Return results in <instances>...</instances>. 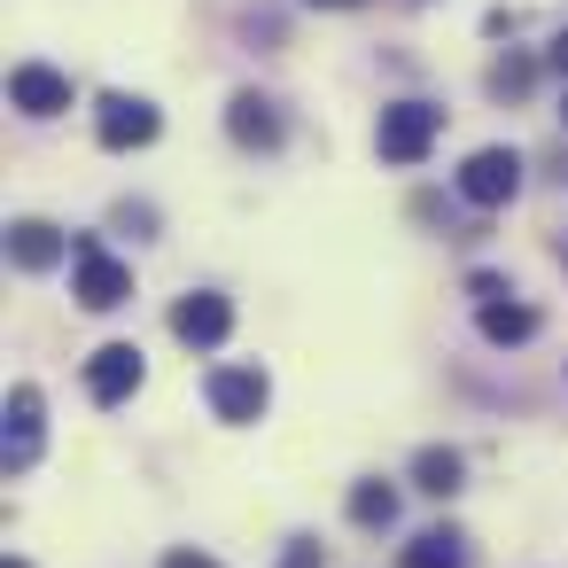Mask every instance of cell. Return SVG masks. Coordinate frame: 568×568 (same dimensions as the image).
Instances as JSON below:
<instances>
[{
  "instance_id": "6da1fadb",
  "label": "cell",
  "mask_w": 568,
  "mask_h": 568,
  "mask_svg": "<svg viewBox=\"0 0 568 568\" xmlns=\"http://www.w3.org/2000/svg\"><path fill=\"white\" fill-rule=\"evenodd\" d=\"M436 133H444L436 102H389L382 125H374V149H382V164H420L436 149Z\"/></svg>"
},
{
  "instance_id": "7a4b0ae2",
  "label": "cell",
  "mask_w": 568,
  "mask_h": 568,
  "mask_svg": "<svg viewBox=\"0 0 568 568\" xmlns=\"http://www.w3.org/2000/svg\"><path fill=\"white\" fill-rule=\"evenodd\" d=\"M156 133H164V118H156V102H141V94H102V102H94V141H102V149L125 156V149H149Z\"/></svg>"
},
{
  "instance_id": "3957f363",
  "label": "cell",
  "mask_w": 568,
  "mask_h": 568,
  "mask_svg": "<svg viewBox=\"0 0 568 568\" xmlns=\"http://www.w3.org/2000/svg\"><path fill=\"white\" fill-rule=\"evenodd\" d=\"M71 265H79V304H87V312H118V304L133 296V273H125L94 234L71 242Z\"/></svg>"
},
{
  "instance_id": "277c9868",
  "label": "cell",
  "mask_w": 568,
  "mask_h": 568,
  "mask_svg": "<svg viewBox=\"0 0 568 568\" xmlns=\"http://www.w3.org/2000/svg\"><path fill=\"white\" fill-rule=\"evenodd\" d=\"M459 195H467L475 211L514 203V195H521V156H514V149H475V156L459 164Z\"/></svg>"
},
{
  "instance_id": "5b68a950",
  "label": "cell",
  "mask_w": 568,
  "mask_h": 568,
  "mask_svg": "<svg viewBox=\"0 0 568 568\" xmlns=\"http://www.w3.org/2000/svg\"><path fill=\"white\" fill-rule=\"evenodd\" d=\"M172 335H180L187 351H219V343L234 335V304H226L219 288H195V296L172 304Z\"/></svg>"
},
{
  "instance_id": "8992f818",
  "label": "cell",
  "mask_w": 568,
  "mask_h": 568,
  "mask_svg": "<svg viewBox=\"0 0 568 568\" xmlns=\"http://www.w3.org/2000/svg\"><path fill=\"white\" fill-rule=\"evenodd\" d=\"M265 405H273V382H265V366H219V374H211V413H219V420L250 428Z\"/></svg>"
},
{
  "instance_id": "52a82bcc",
  "label": "cell",
  "mask_w": 568,
  "mask_h": 568,
  "mask_svg": "<svg viewBox=\"0 0 568 568\" xmlns=\"http://www.w3.org/2000/svg\"><path fill=\"white\" fill-rule=\"evenodd\" d=\"M141 374H149V366H141L133 343H102V351L87 358V397H94V405H125V397L141 389Z\"/></svg>"
},
{
  "instance_id": "ba28073f",
  "label": "cell",
  "mask_w": 568,
  "mask_h": 568,
  "mask_svg": "<svg viewBox=\"0 0 568 568\" xmlns=\"http://www.w3.org/2000/svg\"><path fill=\"white\" fill-rule=\"evenodd\" d=\"M9 102H17L24 118H63V110H71V79L48 71V63H17V71H9Z\"/></svg>"
},
{
  "instance_id": "9c48e42d",
  "label": "cell",
  "mask_w": 568,
  "mask_h": 568,
  "mask_svg": "<svg viewBox=\"0 0 568 568\" xmlns=\"http://www.w3.org/2000/svg\"><path fill=\"white\" fill-rule=\"evenodd\" d=\"M226 133H234L242 149H281V110H273L265 94H234V102H226Z\"/></svg>"
},
{
  "instance_id": "30bf717a",
  "label": "cell",
  "mask_w": 568,
  "mask_h": 568,
  "mask_svg": "<svg viewBox=\"0 0 568 568\" xmlns=\"http://www.w3.org/2000/svg\"><path fill=\"white\" fill-rule=\"evenodd\" d=\"M40 459V389L17 382L9 389V467H32Z\"/></svg>"
},
{
  "instance_id": "8fae6325",
  "label": "cell",
  "mask_w": 568,
  "mask_h": 568,
  "mask_svg": "<svg viewBox=\"0 0 568 568\" xmlns=\"http://www.w3.org/2000/svg\"><path fill=\"white\" fill-rule=\"evenodd\" d=\"M63 250H71V242H63V234H55L48 219H17V226H9V257H17L24 273H48V265H55Z\"/></svg>"
},
{
  "instance_id": "7c38bea8",
  "label": "cell",
  "mask_w": 568,
  "mask_h": 568,
  "mask_svg": "<svg viewBox=\"0 0 568 568\" xmlns=\"http://www.w3.org/2000/svg\"><path fill=\"white\" fill-rule=\"evenodd\" d=\"M397 568H467V537H459V529H420V537L397 552Z\"/></svg>"
},
{
  "instance_id": "4fadbf2b",
  "label": "cell",
  "mask_w": 568,
  "mask_h": 568,
  "mask_svg": "<svg viewBox=\"0 0 568 568\" xmlns=\"http://www.w3.org/2000/svg\"><path fill=\"white\" fill-rule=\"evenodd\" d=\"M483 335H490V343H529V335H537V312L514 304V296H490V304H483Z\"/></svg>"
},
{
  "instance_id": "5bb4252c",
  "label": "cell",
  "mask_w": 568,
  "mask_h": 568,
  "mask_svg": "<svg viewBox=\"0 0 568 568\" xmlns=\"http://www.w3.org/2000/svg\"><path fill=\"white\" fill-rule=\"evenodd\" d=\"M459 475H467V467H459V452H444V444H428V452L413 459V483H420L428 498H452V490H459Z\"/></svg>"
},
{
  "instance_id": "9a60e30c",
  "label": "cell",
  "mask_w": 568,
  "mask_h": 568,
  "mask_svg": "<svg viewBox=\"0 0 568 568\" xmlns=\"http://www.w3.org/2000/svg\"><path fill=\"white\" fill-rule=\"evenodd\" d=\"M351 521H358V529H389V521H397V490H389V483H358V490H351Z\"/></svg>"
},
{
  "instance_id": "2e32d148",
  "label": "cell",
  "mask_w": 568,
  "mask_h": 568,
  "mask_svg": "<svg viewBox=\"0 0 568 568\" xmlns=\"http://www.w3.org/2000/svg\"><path fill=\"white\" fill-rule=\"evenodd\" d=\"M529 79H537V71H529V63H498V71H490V94H521V87H529Z\"/></svg>"
},
{
  "instance_id": "e0dca14e",
  "label": "cell",
  "mask_w": 568,
  "mask_h": 568,
  "mask_svg": "<svg viewBox=\"0 0 568 568\" xmlns=\"http://www.w3.org/2000/svg\"><path fill=\"white\" fill-rule=\"evenodd\" d=\"M164 568H219V560H211V552H187V545H180V552H164Z\"/></svg>"
},
{
  "instance_id": "ac0fdd59",
  "label": "cell",
  "mask_w": 568,
  "mask_h": 568,
  "mask_svg": "<svg viewBox=\"0 0 568 568\" xmlns=\"http://www.w3.org/2000/svg\"><path fill=\"white\" fill-rule=\"evenodd\" d=\"M281 568H320V545H288V560Z\"/></svg>"
},
{
  "instance_id": "d6986e66",
  "label": "cell",
  "mask_w": 568,
  "mask_h": 568,
  "mask_svg": "<svg viewBox=\"0 0 568 568\" xmlns=\"http://www.w3.org/2000/svg\"><path fill=\"white\" fill-rule=\"evenodd\" d=\"M552 71H568V32H560V40H552Z\"/></svg>"
},
{
  "instance_id": "ffe728a7",
  "label": "cell",
  "mask_w": 568,
  "mask_h": 568,
  "mask_svg": "<svg viewBox=\"0 0 568 568\" xmlns=\"http://www.w3.org/2000/svg\"><path fill=\"white\" fill-rule=\"evenodd\" d=\"M312 9H358V0H312Z\"/></svg>"
},
{
  "instance_id": "44dd1931",
  "label": "cell",
  "mask_w": 568,
  "mask_h": 568,
  "mask_svg": "<svg viewBox=\"0 0 568 568\" xmlns=\"http://www.w3.org/2000/svg\"><path fill=\"white\" fill-rule=\"evenodd\" d=\"M9 568H32V560H9Z\"/></svg>"
},
{
  "instance_id": "7402d4cb",
  "label": "cell",
  "mask_w": 568,
  "mask_h": 568,
  "mask_svg": "<svg viewBox=\"0 0 568 568\" xmlns=\"http://www.w3.org/2000/svg\"><path fill=\"white\" fill-rule=\"evenodd\" d=\"M560 125H568V102H560Z\"/></svg>"
},
{
  "instance_id": "603a6c76",
  "label": "cell",
  "mask_w": 568,
  "mask_h": 568,
  "mask_svg": "<svg viewBox=\"0 0 568 568\" xmlns=\"http://www.w3.org/2000/svg\"><path fill=\"white\" fill-rule=\"evenodd\" d=\"M560 265H568V250H560Z\"/></svg>"
}]
</instances>
